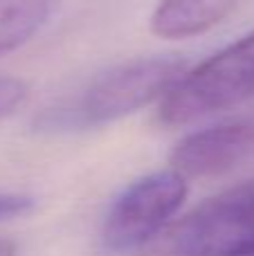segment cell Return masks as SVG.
I'll use <instances>...</instances> for the list:
<instances>
[{
	"mask_svg": "<svg viewBox=\"0 0 254 256\" xmlns=\"http://www.w3.org/2000/svg\"><path fill=\"white\" fill-rule=\"evenodd\" d=\"M184 72L187 63L171 54L117 63L90 79L72 99L43 108L34 117V128L38 132L61 135L115 124L158 99L162 102Z\"/></svg>",
	"mask_w": 254,
	"mask_h": 256,
	"instance_id": "cell-1",
	"label": "cell"
},
{
	"mask_svg": "<svg viewBox=\"0 0 254 256\" xmlns=\"http://www.w3.org/2000/svg\"><path fill=\"white\" fill-rule=\"evenodd\" d=\"M254 94V30L202 61L160 102L158 122L178 128L223 112Z\"/></svg>",
	"mask_w": 254,
	"mask_h": 256,
	"instance_id": "cell-2",
	"label": "cell"
},
{
	"mask_svg": "<svg viewBox=\"0 0 254 256\" xmlns=\"http://www.w3.org/2000/svg\"><path fill=\"white\" fill-rule=\"evenodd\" d=\"M160 256H254V178L196 204L169 227Z\"/></svg>",
	"mask_w": 254,
	"mask_h": 256,
	"instance_id": "cell-3",
	"label": "cell"
},
{
	"mask_svg": "<svg viewBox=\"0 0 254 256\" xmlns=\"http://www.w3.org/2000/svg\"><path fill=\"white\" fill-rule=\"evenodd\" d=\"M187 194V178L176 168L153 171L130 182L115 196L102 220V252L124 256L142 250L180 212Z\"/></svg>",
	"mask_w": 254,
	"mask_h": 256,
	"instance_id": "cell-4",
	"label": "cell"
},
{
	"mask_svg": "<svg viewBox=\"0 0 254 256\" xmlns=\"http://www.w3.org/2000/svg\"><path fill=\"white\" fill-rule=\"evenodd\" d=\"M254 150V126L246 122L194 130L171 148V168L184 178H214L232 171Z\"/></svg>",
	"mask_w": 254,
	"mask_h": 256,
	"instance_id": "cell-5",
	"label": "cell"
},
{
	"mask_svg": "<svg viewBox=\"0 0 254 256\" xmlns=\"http://www.w3.org/2000/svg\"><path fill=\"white\" fill-rule=\"evenodd\" d=\"M236 4L238 0H160L148 22L158 38L182 40L214 30Z\"/></svg>",
	"mask_w": 254,
	"mask_h": 256,
	"instance_id": "cell-6",
	"label": "cell"
},
{
	"mask_svg": "<svg viewBox=\"0 0 254 256\" xmlns=\"http://www.w3.org/2000/svg\"><path fill=\"white\" fill-rule=\"evenodd\" d=\"M58 0H0V56L27 45L54 14Z\"/></svg>",
	"mask_w": 254,
	"mask_h": 256,
	"instance_id": "cell-7",
	"label": "cell"
},
{
	"mask_svg": "<svg viewBox=\"0 0 254 256\" xmlns=\"http://www.w3.org/2000/svg\"><path fill=\"white\" fill-rule=\"evenodd\" d=\"M30 97V88L22 79L0 76V122L18 110Z\"/></svg>",
	"mask_w": 254,
	"mask_h": 256,
	"instance_id": "cell-8",
	"label": "cell"
},
{
	"mask_svg": "<svg viewBox=\"0 0 254 256\" xmlns=\"http://www.w3.org/2000/svg\"><path fill=\"white\" fill-rule=\"evenodd\" d=\"M36 209V200L25 194H7L0 191V222L25 218Z\"/></svg>",
	"mask_w": 254,
	"mask_h": 256,
	"instance_id": "cell-9",
	"label": "cell"
},
{
	"mask_svg": "<svg viewBox=\"0 0 254 256\" xmlns=\"http://www.w3.org/2000/svg\"><path fill=\"white\" fill-rule=\"evenodd\" d=\"M16 252H18V248L14 240L0 238V256H16Z\"/></svg>",
	"mask_w": 254,
	"mask_h": 256,
	"instance_id": "cell-10",
	"label": "cell"
}]
</instances>
